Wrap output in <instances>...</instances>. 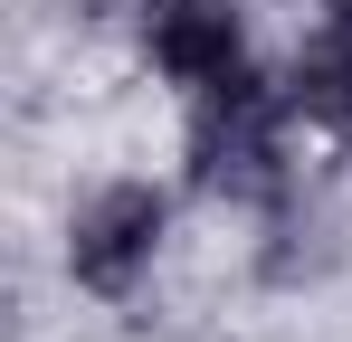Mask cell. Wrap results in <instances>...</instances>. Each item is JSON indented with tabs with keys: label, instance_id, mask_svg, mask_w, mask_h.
<instances>
[{
	"label": "cell",
	"instance_id": "cell-1",
	"mask_svg": "<svg viewBox=\"0 0 352 342\" xmlns=\"http://www.w3.org/2000/svg\"><path fill=\"white\" fill-rule=\"evenodd\" d=\"M286 86H267L257 67H238L229 86H200L190 95V143H181V162H190V190L200 200H229V209H276L286 200Z\"/></svg>",
	"mask_w": 352,
	"mask_h": 342
},
{
	"label": "cell",
	"instance_id": "cell-2",
	"mask_svg": "<svg viewBox=\"0 0 352 342\" xmlns=\"http://www.w3.org/2000/svg\"><path fill=\"white\" fill-rule=\"evenodd\" d=\"M162 228H172V200H162L153 181H105V190H86L76 219H67V276L115 304V295H133V285L153 276Z\"/></svg>",
	"mask_w": 352,
	"mask_h": 342
},
{
	"label": "cell",
	"instance_id": "cell-3",
	"mask_svg": "<svg viewBox=\"0 0 352 342\" xmlns=\"http://www.w3.org/2000/svg\"><path fill=\"white\" fill-rule=\"evenodd\" d=\"M133 29H143V57L181 95L229 86L248 67V0H133Z\"/></svg>",
	"mask_w": 352,
	"mask_h": 342
},
{
	"label": "cell",
	"instance_id": "cell-4",
	"mask_svg": "<svg viewBox=\"0 0 352 342\" xmlns=\"http://www.w3.org/2000/svg\"><path fill=\"white\" fill-rule=\"evenodd\" d=\"M286 105H295V124L352 143V0H314V38L286 67Z\"/></svg>",
	"mask_w": 352,
	"mask_h": 342
}]
</instances>
